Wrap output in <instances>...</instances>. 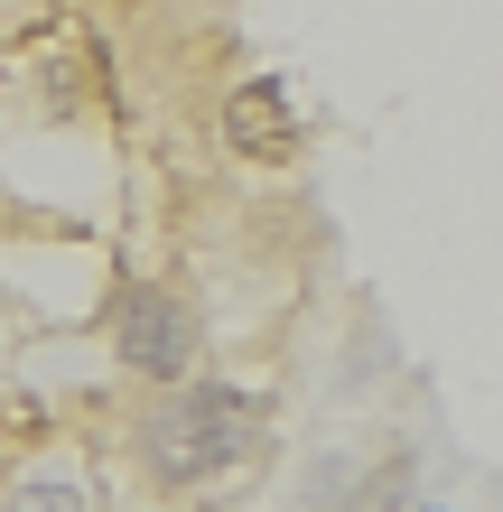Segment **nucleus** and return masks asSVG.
Instances as JSON below:
<instances>
[{"label":"nucleus","mask_w":503,"mask_h":512,"mask_svg":"<svg viewBox=\"0 0 503 512\" xmlns=\"http://www.w3.org/2000/svg\"><path fill=\"white\" fill-rule=\"evenodd\" d=\"M252 429H261V401L233 391V382L168 391V401L140 419V466H150L159 485H205V475L252 457Z\"/></svg>","instance_id":"f257e3e1"},{"label":"nucleus","mask_w":503,"mask_h":512,"mask_svg":"<svg viewBox=\"0 0 503 512\" xmlns=\"http://www.w3.org/2000/svg\"><path fill=\"white\" fill-rule=\"evenodd\" d=\"M196 345H205V326H196V308H187V289L140 280V289L122 298V364H131L140 382H177V373L196 364Z\"/></svg>","instance_id":"f03ea898"},{"label":"nucleus","mask_w":503,"mask_h":512,"mask_svg":"<svg viewBox=\"0 0 503 512\" xmlns=\"http://www.w3.org/2000/svg\"><path fill=\"white\" fill-rule=\"evenodd\" d=\"M224 140L243 149V159H289V149H299V112H289V84H280V75H252L243 94L224 103Z\"/></svg>","instance_id":"7ed1b4c3"},{"label":"nucleus","mask_w":503,"mask_h":512,"mask_svg":"<svg viewBox=\"0 0 503 512\" xmlns=\"http://www.w3.org/2000/svg\"><path fill=\"white\" fill-rule=\"evenodd\" d=\"M0 512H84V485H75L66 466H38V475H19V485H10Z\"/></svg>","instance_id":"20e7f679"}]
</instances>
